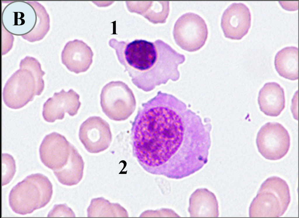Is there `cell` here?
<instances>
[{
  "instance_id": "6da1fadb",
  "label": "cell",
  "mask_w": 299,
  "mask_h": 218,
  "mask_svg": "<svg viewBox=\"0 0 299 218\" xmlns=\"http://www.w3.org/2000/svg\"><path fill=\"white\" fill-rule=\"evenodd\" d=\"M178 103L173 95L159 91L139 109L133 130V147L145 167L171 169L184 134Z\"/></svg>"
},
{
  "instance_id": "7a4b0ae2",
  "label": "cell",
  "mask_w": 299,
  "mask_h": 218,
  "mask_svg": "<svg viewBox=\"0 0 299 218\" xmlns=\"http://www.w3.org/2000/svg\"><path fill=\"white\" fill-rule=\"evenodd\" d=\"M118 59L132 83L138 89L149 92L179 77V65L185 57L168 43L158 39L152 42L142 39L131 42L111 39Z\"/></svg>"
},
{
  "instance_id": "3957f363",
  "label": "cell",
  "mask_w": 299,
  "mask_h": 218,
  "mask_svg": "<svg viewBox=\"0 0 299 218\" xmlns=\"http://www.w3.org/2000/svg\"><path fill=\"white\" fill-rule=\"evenodd\" d=\"M20 69L8 79L4 87L3 99L9 108H20L40 95L44 87L45 74L36 58L27 56L21 60Z\"/></svg>"
},
{
  "instance_id": "277c9868",
  "label": "cell",
  "mask_w": 299,
  "mask_h": 218,
  "mask_svg": "<svg viewBox=\"0 0 299 218\" xmlns=\"http://www.w3.org/2000/svg\"><path fill=\"white\" fill-rule=\"evenodd\" d=\"M42 163L53 171L59 170L66 177L74 176L84 168L83 158L75 147L65 137L53 132L45 136L39 147Z\"/></svg>"
},
{
  "instance_id": "5b68a950",
  "label": "cell",
  "mask_w": 299,
  "mask_h": 218,
  "mask_svg": "<svg viewBox=\"0 0 299 218\" xmlns=\"http://www.w3.org/2000/svg\"><path fill=\"white\" fill-rule=\"evenodd\" d=\"M53 192L52 184L46 176L32 174L12 188L8 196L9 205L16 213L29 214L47 204Z\"/></svg>"
},
{
  "instance_id": "8992f818",
  "label": "cell",
  "mask_w": 299,
  "mask_h": 218,
  "mask_svg": "<svg viewBox=\"0 0 299 218\" xmlns=\"http://www.w3.org/2000/svg\"><path fill=\"white\" fill-rule=\"evenodd\" d=\"M291 201L289 186L281 178L272 176L261 184L248 210L250 217H279L286 212Z\"/></svg>"
},
{
  "instance_id": "52a82bcc",
  "label": "cell",
  "mask_w": 299,
  "mask_h": 218,
  "mask_svg": "<svg viewBox=\"0 0 299 218\" xmlns=\"http://www.w3.org/2000/svg\"><path fill=\"white\" fill-rule=\"evenodd\" d=\"M100 98L102 111L112 120L126 119L136 108V100L133 91L122 81H112L106 85L101 91Z\"/></svg>"
},
{
  "instance_id": "ba28073f",
  "label": "cell",
  "mask_w": 299,
  "mask_h": 218,
  "mask_svg": "<svg viewBox=\"0 0 299 218\" xmlns=\"http://www.w3.org/2000/svg\"><path fill=\"white\" fill-rule=\"evenodd\" d=\"M173 35L176 44L189 52L198 50L205 44L208 30L204 20L197 13L189 12L181 15L175 23Z\"/></svg>"
},
{
  "instance_id": "9c48e42d",
  "label": "cell",
  "mask_w": 299,
  "mask_h": 218,
  "mask_svg": "<svg viewBox=\"0 0 299 218\" xmlns=\"http://www.w3.org/2000/svg\"><path fill=\"white\" fill-rule=\"evenodd\" d=\"M259 152L266 159L280 160L288 153L291 138L287 130L281 124L269 122L262 126L255 140Z\"/></svg>"
},
{
  "instance_id": "30bf717a",
  "label": "cell",
  "mask_w": 299,
  "mask_h": 218,
  "mask_svg": "<svg viewBox=\"0 0 299 218\" xmlns=\"http://www.w3.org/2000/svg\"><path fill=\"white\" fill-rule=\"evenodd\" d=\"M79 136L85 148L91 153L106 150L112 139L109 124L100 117L96 116L89 117L82 123Z\"/></svg>"
},
{
  "instance_id": "8fae6325",
  "label": "cell",
  "mask_w": 299,
  "mask_h": 218,
  "mask_svg": "<svg viewBox=\"0 0 299 218\" xmlns=\"http://www.w3.org/2000/svg\"><path fill=\"white\" fill-rule=\"evenodd\" d=\"M251 21V13L248 7L243 3L234 2L224 11L220 24L225 37L239 40L248 32Z\"/></svg>"
},
{
  "instance_id": "7c38bea8",
  "label": "cell",
  "mask_w": 299,
  "mask_h": 218,
  "mask_svg": "<svg viewBox=\"0 0 299 218\" xmlns=\"http://www.w3.org/2000/svg\"><path fill=\"white\" fill-rule=\"evenodd\" d=\"M79 98V94L72 89L67 92L62 89L59 92H55L43 105L44 119L48 122H53L64 118L66 112L72 116L76 115L81 105Z\"/></svg>"
},
{
  "instance_id": "4fadbf2b",
  "label": "cell",
  "mask_w": 299,
  "mask_h": 218,
  "mask_svg": "<svg viewBox=\"0 0 299 218\" xmlns=\"http://www.w3.org/2000/svg\"><path fill=\"white\" fill-rule=\"evenodd\" d=\"M93 53L83 41L77 39L67 42L62 52V63L70 71L78 74L86 71L93 62Z\"/></svg>"
},
{
  "instance_id": "5bb4252c",
  "label": "cell",
  "mask_w": 299,
  "mask_h": 218,
  "mask_svg": "<svg viewBox=\"0 0 299 218\" xmlns=\"http://www.w3.org/2000/svg\"><path fill=\"white\" fill-rule=\"evenodd\" d=\"M258 102L260 110L265 115L278 116L285 106L284 89L275 82L265 83L259 91Z\"/></svg>"
},
{
  "instance_id": "9a60e30c",
  "label": "cell",
  "mask_w": 299,
  "mask_h": 218,
  "mask_svg": "<svg viewBox=\"0 0 299 218\" xmlns=\"http://www.w3.org/2000/svg\"><path fill=\"white\" fill-rule=\"evenodd\" d=\"M131 13L140 14L154 24L166 22L170 12L169 1H126Z\"/></svg>"
},
{
  "instance_id": "2e32d148",
  "label": "cell",
  "mask_w": 299,
  "mask_h": 218,
  "mask_svg": "<svg viewBox=\"0 0 299 218\" xmlns=\"http://www.w3.org/2000/svg\"><path fill=\"white\" fill-rule=\"evenodd\" d=\"M275 69L281 77L291 80L298 79V48L293 46L279 50L274 57Z\"/></svg>"
},
{
  "instance_id": "e0dca14e",
  "label": "cell",
  "mask_w": 299,
  "mask_h": 218,
  "mask_svg": "<svg viewBox=\"0 0 299 218\" xmlns=\"http://www.w3.org/2000/svg\"><path fill=\"white\" fill-rule=\"evenodd\" d=\"M122 207L118 203H112L103 197L92 199L87 208L88 217H118Z\"/></svg>"
},
{
  "instance_id": "ac0fdd59",
  "label": "cell",
  "mask_w": 299,
  "mask_h": 218,
  "mask_svg": "<svg viewBox=\"0 0 299 218\" xmlns=\"http://www.w3.org/2000/svg\"><path fill=\"white\" fill-rule=\"evenodd\" d=\"M1 186L8 184L12 180L16 171L15 161L13 157L7 153H3L1 157Z\"/></svg>"
},
{
  "instance_id": "d6986e66",
  "label": "cell",
  "mask_w": 299,
  "mask_h": 218,
  "mask_svg": "<svg viewBox=\"0 0 299 218\" xmlns=\"http://www.w3.org/2000/svg\"><path fill=\"white\" fill-rule=\"evenodd\" d=\"M48 217H74L72 209L65 204L55 205L49 212Z\"/></svg>"
}]
</instances>
